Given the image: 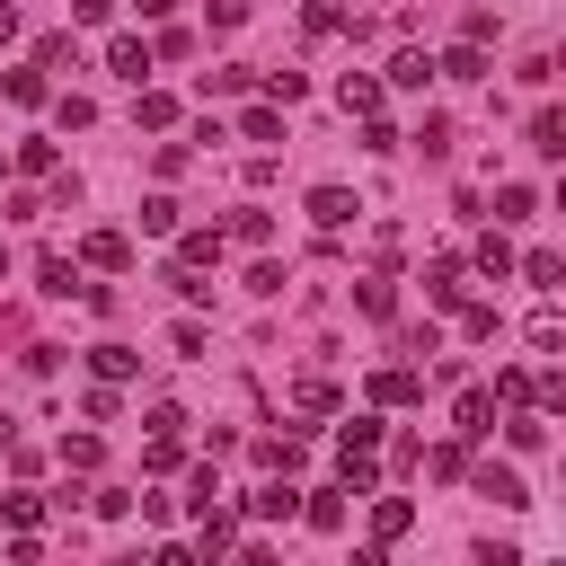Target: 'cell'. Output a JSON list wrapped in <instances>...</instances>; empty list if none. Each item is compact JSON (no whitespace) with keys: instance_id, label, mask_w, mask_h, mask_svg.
I'll use <instances>...</instances> for the list:
<instances>
[{"instance_id":"1","label":"cell","mask_w":566,"mask_h":566,"mask_svg":"<svg viewBox=\"0 0 566 566\" xmlns=\"http://www.w3.org/2000/svg\"><path fill=\"white\" fill-rule=\"evenodd\" d=\"M248 513H256V522H292V513H301V486H292V469H283V478H265V486L248 495Z\"/></svg>"},{"instance_id":"2","label":"cell","mask_w":566,"mask_h":566,"mask_svg":"<svg viewBox=\"0 0 566 566\" xmlns=\"http://www.w3.org/2000/svg\"><path fill=\"white\" fill-rule=\"evenodd\" d=\"M354 212H363V203H354L345 186H310V221H318V230H345Z\"/></svg>"},{"instance_id":"3","label":"cell","mask_w":566,"mask_h":566,"mask_svg":"<svg viewBox=\"0 0 566 566\" xmlns=\"http://www.w3.org/2000/svg\"><path fill=\"white\" fill-rule=\"evenodd\" d=\"M80 256H88V265H106V274H124V265H133V239H124V230H88V239H80Z\"/></svg>"},{"instance_id":"4","label":"cell","mask_w":566,"mask_h":566,"mask_svg":"<svg viewBox=\"0 0 566 566\" xmlns=\"http://www.w3.org/2000/svg\"><path fill=\"white\" fill-rule=\"evenodd\" d=\"M451 424L478 442V433H495V389H460V407H451Z\"/></svg>"},{"instance_id":"5","label":"cell","mask_w":566,"mask_h":566,"mask_svg":"<svg viewBox=\"0 0 566 566\" xmlns=\"http://www.w3.org/2000/svg\"><path fill=\"white\" fill-rule=\"evenodd\" d=\"M407 522H416V504H407V495H380V504H371V548L407 539Z\"/></svg>"},{"instance_id":"6","label":"cell","mask_w":566,"mask_h":566,"mask_svg":"<svg viewBox=\"0 0 566 566\" xmlns=\"http://www.w3.org/2000/svg\"><path fill=\"white\" fill-rule=\"evenodd\" d=\"M106 71L142 88V71H150V44H142V35H115V44H106Z\"/></svg>"},{"instance_id":"7","label":"cell","mask_w":566,"mask_h":566,"mask_svg":"<svg viewBox=\"0 0 566 566\" xmlns=\"http://www.w3.org/2000/svg\"><path fill=\"white\" fill-rule=\"evenodd\" d=\"M371 398H380V407H416V398H424V380L389 363V371H371Z\"/></svg>"},{"instance_id":"8","label":"cell","mask_w":566,"mask_h":566,"mask_svg":"<svg viewBox=\"0 0 566 566\" xmlns=\"http://www.w3.org/2000/svg\"><path fill=\"white\" fill-rule=\"evenodd\" d=\"M469 486H478V495H495V504H531V495H522V478H513L504 460H486V469H469Z\"/></svg>"},{"instance_id":"9","label":"cell","mask_w":566,"mask_h":566,"mask_svg":"<svg viewBox=\"0 0 566 566\" xmlns=\"http://www.w3.org/2000/svg\"><path fill=\"white\" fill-rule=\"evenodd\" d=\"M301 522H310V531H345V486H318V495H301Z\"/></svg>"},{"instance_id":"10","label":"cell","mask_w":566,"mask_h":566,"mask_svg":"<svg viewBox=\"0 0 566 566\" xmlns=\"http://www.w3.org/2000/svg\"><path fill=\"white\" fill-rule=\"evenodd\" d=\"M433 71H442V80H486V44H469V35H460V44H451Z\"/></svg>"},{"instance_id":"11","label":"cell","mask_w":566,"mask_h":566,"mask_svg":"<svg viewBox=\"0 0 566 566\" xmlns=\"http://www.w3.org/2000/svg\"><path fill=\"white\" fill-rule=\"evenodd\" d=\"M424 80H433V53L398 44V53H389V88H424Z\"/></svg>"},{"instance_id":"12","label":"cell","mask_w":566,"mask_h":566,"mask_svg":"<svg viewBox=\"0 0 566 566\" xmlns=\"http://www.w3.org/2000/svg\"><path fill=\"white\" fill-rule=\"evenodd\" d=\"M336 106H345V115H380V80H371V71H345Z\"/></svg>"},{"instance_id":"13","label":"cell","mask_w":566,"mask_h":566,"mask_svg":"<svg viewBox=\"0 0 566 566\" xmlns=\"http://www.w3.org/2000/svg\"><path fill=\"white\" fill-rule=\"evenodd\" d=\"M504 442H513V451H539V442H548V416H539V407H513V416H504Z\"/></svg>"},{"instance_id":"14","label":"cell","mask_w":566,"mask_h":566,"mask_svg":"<svg viewBox=\"0 0 566 566\" xmlns=\"http://www.w3.org/2000/svg\"><path fill=\"white\" fill-rule=\"evenodd\" d=\"M133 124L168 133V124H177V97H168V88H142V97H133Z\"/></svg>"},{"instance_id":"15","label":"cell","mask_w":566,"mask_h":566,"mask_svg":"<svg viewBox=\"0 0 566 566\" xmlns=\"http://www.w3.org/2000/svg\"><path fill=\"white\" fill-rule=\"evenodd\" d=\"M522 336H531V354H557V345H566V318H557V310H548V301H539V310H531V327H522Z\"/></svg>"},{"instance_id":"16","label":"cell","mask_w":566,"mask_h":566,"mask_svg":"<svg viewBox=\"0 0 566 566\" xmlns=\"http://www.w3.org/2000/svg\"><path fill=\"white\" fill-rule=\"evenodd\" d=\"M88 363H97V380H133V371H142L133 345H88Z\"/></svg>"},{"instance_id":"17","label":"cell","mask_w":566,"mask_h":566,"mask_svg":"<svg viewBox=\"0 0 566 566\" xmlns=\"http://www.w3.org/2000/svg\"><path fill=\"white\" fill-rule=\"evenodd\" d=\"M495 203H504V212H495V221H531V212H539V195H531V186H522V177H504V186H495Z\"/></svg>"},{"instance_id":"18","label":"cell","mask_w":566,"mask_h":566,"mask_svg":"<svg viewBox=\"0 0 566 566\" xmlns=\"http://www.w3.org/2000/svg\"><path fill=\"white\" fill-rule=\"evenodd\" d=\"M221 256V230H177V265H212Z\"/></svg>"},{"instance_id":"19","label":"cell","mask_w":566,"mask_h":566,"mask_svg":"<svg viewBox=\"0 0 566 566\" xmlns=\"http://www.w3.org/2000/svg\"><path fill=\"white\" fill-rule=\"evenodd\" d=\"M469 265H478V274H495V283H504V274H513V248H504V239H495V230H486V239H478V248H469Z\"/></svg>"},{"instance_id":"20","label":"cell","mask_w":566,"mask_h":566,"mask_svg":"<svg viewBox=\"0 0 566 566\" xmlns=\"http://www.w3.org/2000/svg\"><path fill=\"white\" fill-rule=\"evenodd\" d=\"M557 274H566L557 248H531V256H522V283H531V292H557Z\"/></svg>"},{"instance_id":"21","label":"cell","mask_w":566,"mask_h":566,"mask_svg":"<svg viewBox=\"0 0 566 566\" xmlns=\"http://www.w3.org/2000/svg\"><path fill=\"white\" fill-rule=\"evenodd\" d=\"M35 283H44L53 301H71V292H80V265H71V256H44V265H35Z\"/></svg>"},{"instance_id":"22","label":"cell","mask_w":566,"mask_h":566,"mask_svg":"<svg viewBox=\"0 0 566 566\" xmlns=\"http://www.w3.org/2000/svg\"><path fill=\"white\" fill-rule=\"evenodd\" d=\"M424 292L451 310V301H460V256H433V265H424Z\"/></svg>"},{"instance_id":"23","label":"cell","mask_w":566,"mask_h":566,"mask_svg":"<svg viewBox=\"0 0 566 566\" xmlns=\"http://www.w3.org/2000/svg\"><path fill=\"white\" fill-rule=\"evenodd\" d=\"M292 407H301V416H336V380H318V371H310V380L292 389Z\"/></svg>"},{"instance_id":"24","label":"cell","mask_w":566,"mask_h":566,"mask_svg":"<svg viewBox=\"0 0 566 566\" xmlns=\"http://www.w3.org/2000/svg\"><path fill=\"white\" fill-rule=\"evenodd\" d=\"M97 460H106V442H97V433H62V469H80V478H88Z\"/></svg>"},{"instance_id":"25","label":"cell","mask_w":566,"mask_h":566,"mask_svg":"<svg viewBox=\"0 0 566 566\" xmlns=\"http://www.w3.org/2000/svg\"><path fill=\"white\" fill-rule=\"evenodd\" d=\"M531 150H548V159L566 150V124H557V106H539V115H531Z\"/></svg>"},{"instance_id":"26","label":"cell","mask_w":566,"mask_h":566,"mask_svg":"<svg viewBox=\"0 0 566 566\" xmlns=\"http://www.w3.org/2000/svg\"><path fill=\"white\" fill-rule=\"evenodd\" d=\"M460 336H469V345H486V336H504V318H495L486 301H469V310H460Z\"/></svg>"},{"instance_id":"27","label":"cell","mask_w":566,"mask_h":566,"mask_svg":"<svg viewBox=\"0 0 566 566\" xmlns=\"http://www.w3.org/2000/svg\"><path fill=\"white\" fill-rule=\"evenodd\" d=\"M177 460H186V442H177V433H150V451H142V469H150V478H168Z\"/></svg>"},{"instance_id":"28","label":"cell","mask_w":566,"mask_h":566,"mask_svg":"<svg viewBox=\"0 0 566 566\" xmlns=\"http://www.w3.org/2000/svg\"><path fill=\"white\" fill-rule=\"evenodd\" d=\"M239 133H248V142H283V115H274V106H248Z\"/></svg>"},{"instance_id":"29","label":"cell","mask_w":566,"mask_h":566,"mask_svg":"<svg viewBox=\"0 0 566 566\" xmlns=\"http://www.w3.org/2000/svg\"><path fill=\"white\" fill-rule=\"evenodd\" d=\"M142 230H150V239H177V203L150 195V203H142Z\"/></svg>"},{"instance_id":"30","label":"cell","mask_w":566,"mask_h":566,"mask_svg":"<svg viewBox=\"0 0 566 566\" xmlns=\"http://www.w3.org/2000/svg\"><path fill=\"white\" fill-rule=\"evenodd\" d=\"M0 513H9L18 531H35V522H44V495H27V486H18V495H0Z\"/></svg>"},{"instance_id":"31","label":"cell","mask_w":566,"mask_h":566,"mask_svg":"<svg viewBox=\"0 0 566 566\" xmlns=\"http://www.w3.org/2000/svg\"><path fill=\"white\" fill-rule=\"evenodd\" d=\"M301 27H310V35H336V27H345V9H336V0H310V9H301Z\"/></svg>"},{"instance_id":"32","label":"cell","mask_w":566,"mask_h":566,"mask_svg":"<svg viewBox=\"0 0 566 566\" xmlns=\"http://www.w3.org/2000/svg\"><path fill=\"white\" fill-rule=\"evenodd\" d=\"M0 88H9V97H18V106H44V71H9V80H0Z\"/></svg>"},{"instance_id":"33","label":"cell","mask_w":566,"mask_h":566,"mask_svg":"<svg viewBox=\"0 0 566 566\" xmlns=\"http://www.w3.org/2000/svg\"><path fill=\"white\" fill-rule=\"evenodd\" d=\"M18 168H27V177H44V168H53V142H44V133H27V142H18Z\"/></svg>"},{"instance_id":"34","label":"cell","mask_w":566,"mask_h":566,"mask_svg":"<svg viewBox=\"0 0 566 566\" xmlns=\"http://www.w3.org/2000/svg\"><path fill=\"white\" fill-rule=\"evenodd\" d=\"M354 301H363V310H371V318H389V310H398V292H389V274H371V283H363V292H354Z\"/></svg>"},{"instance_id":"35","label":"cell","mask_w":566,"mask_h":566,"mask_svg":"<svg viewBox=\"0 0 566 566\" xmlns=\"http://www.w3.org/2000/svg\"><path fill=\"white\" fill-rule=\"evenodd\" d=\"M248 80H256V71H239V62H230V71H203V88H212V97H239Z\"/></svg>"},{"instance_id":"36","label":"cell","mask_w":566,"mask_h":566,"mask_svg":"<svg viewBox=\"0 0 566 566\" xmlns=\"http://www.w3.org/2000/svg\"><path fill=\"white\" fill-rule=\"evenodd\" d=\"M363 150H398V124L389 115H363Z\"/></svg>"},{"instance_id":"37","label":"cell","mask_w":566,"mask_h":566,"mask_svg":"<svg viewBox=\"0 0 566 566\" xmlns=\"http://www.w3.org/2000/svg\"><path fill=\"white\" fill-rule=\"evenodd\" d=\"M230 239H248V248H265V239H274V221H265V212H239V221H230Z\"/></svg>"},{"instance_id":"38","label":"cell","mask_w":566,"mask_h":566,"mask_svg":"<svg viewBox=\"0 0 566 566\" xmlns=\"http://www.w3.org/2000/svg\"><path fill=\"white\" fill-rule=\"evenodd\" d=\"M495 398L504 407H531V371H495Z\"/></svg>"},{"instance_id":"39","label":"cell","mask_w":566,"mask_h":566,"mask_svg":"<svg viewBox=\"0 0 566 566\" xmlns=\"http://www.w3.org/2000/svg\"><path fill=\"white\" fill-rule=\"evenodd\" d=\"M248 18V0H212V27H239Z\"/></svg>"},{"instance_id":"40","label":"cell","mask_w":566,"mask_h":566,"mask_svg":"<svg viewBox=\"0 0 566 566\" xmlns=\"http://www.w3.org/2000/svg\"><path fill=\"white\" fill-rule=\"evenodd\" d=\"M106 9H115V0H71V18H80V27H97Z\"/></svg>"},{"instance_id":"41","label":"cell","mask_w":566,"mask_h":566,"mask_svg":"<svg viewBox=\"0 0 566 566\" xmlns=\"http://www.w3.org/2000/svg\"><path fill=\"white\" fill-rule=\"evenodd\" d=\"M133 9H142V18H168V9H177V0H133Z\"/></svg>"},{"instance_id":"42","label":"cell","mask_w":566,"mask_h":566,"mask_svg":"<svg viewBox=\"0 0 566 566\" xmlns=\"http://www.w3.org/2000/svg\"><path fill=\"white\" fill-rule=\"evenodd\" d=\"M9 35H18V9H9V0H0V44H9Z\"/></svg>"},{"instance_id":"43","label":"cell","mask_w":566,"mask_h":566,"mask_svg":"<svg viewBox=\"0 0 566 566\" xmlns=\"http://www.w3.org/2000/svg\"><path fill=\"white\" fill-rule=\"evenodd\" d=\"M9 442H18V424H9V416H0V451H9Z\"/></svg>"},{"instance_id":"44","label":"cell","mask_w":566,"mask_h":566,"mask_svg":"<svg viewBox=\"0 0 566 566\" xmlns=\"http://www.w3.org/2000/svg\"><path fill=\"white\" fill-rule=\"evenodd\" d=\"M0 283H9V248H0Z\"/></svg>"}]
</instances>
